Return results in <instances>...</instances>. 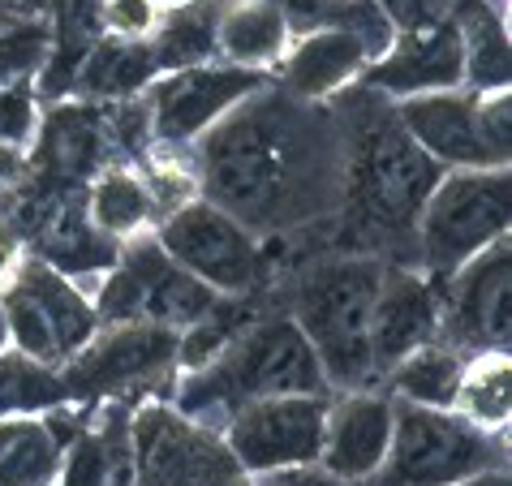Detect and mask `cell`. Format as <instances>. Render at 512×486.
I'll list each match as a JSON object with an SVG mask.
<instances>
[{"mask_svg": "<svg viewBox=\"0 0 512 486\" xmlns=\"http://www.w3.org/2000/svg\"><path fill=\"white\" fill-rule=\"evenodd\" d=\"M383 18L405 26V31H422V26L448 22V0H375Z\"/></svg>", "mask_w": 512, "mask_h": 486, "instance_id": "34", "label": "cell"}, {"mask_svg": "<svg viewBox=\"0 0 512 486\" xmlns=\"http://www.w3.org/2000/svg\"><path fill=\"white\" fill-rule=\"evenodd\" d=\"M104 121L91 108H56L44 125L39 164L56 181H82L104 160Z\"/></svg>", "mask_w": 512, "mask_h": 486, "instance_id": "21", "label": "cell"}, {"mask_svg": "<svg viewBox=\"0 0 512 486\" xmlns=\"http://www.w3.org/2000/svg\"><path fill=\"white\" fill-rule=\"evenodd\" d=\"M39 254H44L39 263H48L61 276H95L121 259L112 237L99 233L87 211H52L39 233Z\"/></svg>", "mask_w": 512, "mask_h": 486, "instance_id": "23", "label": "cell"}, {"mask_svg": "<svg viewBox=\"0 0 512 486\" xmlns=\"http://www.w3.org/2000/svg\"><path fill=\"white\" fill-rule=\"evenodd\" d=\"M478 125H482V138H487V147L500 155L508 164V91H487L478 99Z\"/></svg>", "mask_w": 512, "mask_h": 486, "instance_id": "35", "label": "cell"}, {"mask_svg": "<svg viewBox=\"0 0 512 486\" xmlns=\"http://www.w3.org/2000/svg\"><path fill=\"white\" fill-rule=\"evenodd\" d=\"M155 52L138 39H99L91 56L82 61L78 82L99 99H121L142 91L155 78Z\"/></svg>", "mask_w": 512, "mask_h": 486, "instance_id": "25", "label": "cell"}, {"mask_svg": "<svg viewBox=\"0 0 512 486\" xmlns=\"http://www.w3.org/2000/svg\"><path fill=\"white\" fill-rule=\"evenodd\" d=\"M327 375L319 366L310 340L293 319H259L241 327L237 340L216 362L194 370V379L181 388L177 413L207 418V413H233L250 400L272 396H323Z\"/></svg>", "mask_w": 512, "mask_h": 486, "instance_id": "2", "label": "cell"}, {"mask_svg": "<svg viewBox=\"0 0 512 486\" xmlns=\"http://www.w3.org/2000/svg\"><path fill=\"white\" fill-rule=\"evenodd\" d=\"M422 263L431 276H452L474 254L508 233V173L504 168H465L435 181L422 203Z\"/></svg>", "mask_w": 512, "mask_h": 486, "instance_id": "6", "label": "cell"}, {"mask_svg": "<svg viewBox=\"0 0 512 486\" xmlns=\"http://www.w3.org/2000/svg\"><path fill=\"white\" fill-rule=\"evenodd\" d=\"M160 246L177 267L216 293H250L267 276V254L254 233L207 198H190L168 216Z\"/></svg>", "mask_w": 512, "mask_h": 486, "instance_id": "8", "label": "cell"}, {"mask_svg": "<svg viewBox=\"0 0 512 486\" xmlns=\"http://www.w3.org/2000/svg\"><path fill=\"white\" fill-rule=\"evenodd\" d=\"M0 306L9 319V340H18L22 357L39 366L69 362L99 327L95 306L48 263H26Z\"/></svg>", "mask_w": 512, "mask_h": 486, "instance_id": "9", "label": "cell"}, {"mask_svg": "<svg viewBox=\"0 0 512 486\" xmlns=\"http://www.w3.org/2000/svg\"><path fill=\"white\" fill-rule=\"evenodd\" d=\"M9 345V319H5V306H0V353Z\"/></svg>", "mask_w": 512, "mask_h": 486, "instance_id": "41", "label": "cell"}, {"mask_svg": "<svg viewBox=\"0 0 512 486\" xmlns=\"http://www.w3.org/2000/svg\"><path fill=\"white\" fill-rule=\"evenodd\" d=\"M65 448L39 418H0V486H56Z\"/></svg>", "mask_w": 512, "mask_h": 486, "instance_id": "24", "label": "cell"}, {"mask_svg": "<svg viewBox=\"0 0 512 486\" xmlns=\"http://www.w3.org/2000/svg\"><path fill=\"white\" fill-rule=\"evenodd\" d=\"M44 52H48L44 26H13V31H0V87L26 82V74L44 61Z\"/></svg>", "mask_w": 512, "mask_h": 486, "instance_id": "32", "label": "cell"}, {"mask_svg": "<svg viewBox=\"0 0 512 486\" xmlns=\"http://www.w3.org/2000/svg\"><path fill=\"white\" fill-rule=\"evenodd\" d=\"M401 130L431 155L435 164H457V168H504V160L487 147L478 125V95L457 91H431V95H409L396 108Z\"/></svg>", "mask_w": 512, "mask_h": 486, "instance_id": "15", "label": "cell"}, {"mask_svg": "<svg viewBox=\"0 0 512 486\" xmlns=\"http://www.w3.org/2000/svg\"><path fill=\"white\" fill-rule=\"evenodd\" d=\"M39 0H0V13L5 9H13V13H26V9H35Z\"/></svg>", "mask_w": 512, "mask_h": 486, "instance_id": "39", "label": "cell"}, {"mask_svg": "<svg viewBox=\"0 0 512 486\" xmlns=\"http://www.w3.org/2000/svg\"><path fill=\"white\" fill-rule=\"evenodd\" d=\"M383 267L366 254H345L310 267L293 293V323L310 340L327 383L362 388L375 375L371 310L379 297Z\"/></svg>", "mask_w": 512, "mask_h": 486, "instance_id": "3", "label": "cell"}, {"mask_svg": "<svg viewBox=\"0 0 512 486\" xmlns=\"http://www.w3.org/2000/svg\"><path fill=\"white\" fill-rule=\"evenodd\" d=\"M61 486H138V452H134V422L121 405H112L87 435L74 439L65 461Z\"/></svg>", "mask_w": 512, "mask_h": 486, "instance_id": "19", "label": "cell"}, {"mask_svg": "<svg viewBox=\"0 0 512 486\" xmlns=\"http://www.w3.org/2000/svg\"><path fill=\"white\" fill-rule=\"evenodd\" d=\"M461 357L452 349L439 345H422L409 357L392 366V388L396 396H405V405H422V409H452L457 400V383H461Z\"/></svg>", "mask_w": 512, "mask_h": 486, "instance_id": "27", "label": "cell"}, {"mask_svg": "<svg viewBox=\"0 0 512 486\" xmlns=\"http://www.w3.org/2000/svg\"><path fill=\"white\" fill-rule=\"evenodd\" d=\"M99 9L91 0H61L56 5V52L44 69V82H39V91L44 95H61L78 82L82 74V61L91 56V48L99 44Z\"/></svg>", "mask_w": 512, "mask_h": 486, "instance_id": "26", "label": "cell"}, {"mask_svg": "<svg viewBox=\"0 0 512 486\" xmlns=\"http://www.w3.org/2000/svg\"><path fill=\"white\" fill-rule=\"evenodd\" d=\"M289 39V18L276 0H246L216 18V48L229 56L237 69H259L276 61Z\"/></svg>", "mask_w": 512, "mask_h": 486, "instance_id": "22", "label": "cell"}, {"mask_svg": "<svg viewBox=\"0 0 512 486\" xmlns=\"http://www.w3.org/2000/svg\"><path fill=\"white\" fill-rule=\"evenodd\" d=\"M362 65H366V48L358 39L340 31V26H327V31L306 35L293 48V56L284 61V87L297 99H319L340 91Z\"/></svg>", "mask_w": 512, "mask_h": 486, "instance_id": "20", "label": "cell"}, {"mask_svg": "<svg viewBox=\"0 0 512 486\" xmlns=\"http://www.w3.org/2000/svg\"><path fill=\"white\" fill-rule=\"evenodd\" d=\"M155 65L164 69H194L216 52V13L211 9H181L164 22L160 39H155Z\"/></svg>", "mask_w": 512, "mask_h": 486, "instance_id": "31", "label": "cell"}, {"mask_svg": "<svg viewBox=\"0 0 512 486\" xmlns=\"http://www.w3.org/2000/svg\"><path fill=\"white\" fill-rule=\"evenodd\" d=\"M508 293H512V271H508V246L495 241L482 254L465 263L457 289H452V306H448V327L461 345H478L487 349H504L508 340Z\"/></svg>", "mask_w": 512, "mask_h": 486, "instance_id": "17", "label": "cell"}, {"mask_svg": "<svg viewBox=\"0 0 512 486\" xmlns=\"http://www.w3.org/2000/svg\"><path fill=\"white\" fill-rule=\"evenodd\" d=\"M65 400V383L52 366H39L31 357L0 353V418L9 413H35Z\"/></svg>", "mask_w": 512, "mask_h": 486, "instance_id": "30", "label": "cell"}, {"mask_svg": "<svg viewBox=\"0 0 512 486\" xmlns=\"http://www.w3.org/2000/svg\"><path fill=\"white\" fill-rule=\"evenodd\" d=\"M439 327V297L435 284L418 271H383L379 297L371 310V353L375 370L396 366L414 349L431 345Z\"/></svg>", "mask_w": 512, "mask_h": 486, "instance_id": "18", "label": "cell"}, {"mask_svg": "<svg viewBox=\"0 0 512 486\" xmlns=\"http://www.w3.org/2000/svg\"><path fill=\"white\" fill-rule=\"evenodd\" d=\"M457 486H508V478L495 469V474H478V478H469V482H457Z\"/></svg>", "mask_w": 512, "mask_h": 486, "instance_id": "38", "label": "cell"}, {"mask_svg": "<svg viewBox=\"0 0 512 486\" xmlns=\"http://www.w3.org/2000/svg\"><path fill=\"white\" fill-rule=\"evenodd\" d=\"M35 91L26 82H9L0 87V142H26L35 134Z\"/></svg>", "mask_w": 512, "mask_h": 486, "instance_id": "33", "label": "cell"}, {"mask_svg": "<svg viewBox=\"0 0 512 486\" xmlns=\"http://www.w3.org/2000/svg\"><path fill=\"white\" fill-rule=\"evenodd\" d=\"M99 18H104L117 35L134 39V35H147L155 26V5H151V0H108Z\"/></svg>", "mask_w": 512, "mask_h": 486, "instance_id": "36", "label": "cell"}, {"mask_svg": "<svg viewBox=\"0 0 512 486\" xmlns=\"http://www.w3.org/2000/svg\"><path fill=\"white\" fill-rule=\"evenodd\" d=\"M138 486H250L220 439L177 409H147L134 422Z\"/></svg>", "mask_w": 512, "mask_h": 486, "instance_id": "11", "label": "cell"}, {"mask_svg": "<svg viewBox=\"0 0 512 486\" xmlns=\"http://www.w3.org/2000/svg\"><path fill=\"white\" fill-rule=\"evenodd\" d=\"M465 52L469 48L457 22H435V26H422V31H405L371 65L366 87L401 95V99L457 91L465 82Z\"/></svg>", "mask_w": 512, "mask_h": 486, "instance_id": "14", "label": "cell"}, {"mask_svg": "<svg viewBox=\"0 0 512 486\" xmlns=\"http://www.w3.org/2000/svg\"><path fill=\"white\" fill-rule=\"evenodd\" d=\"M504 465L500 439L448 409H392V443L375 486H457Z\"/></svg>", "mask_w": 512, "mask_h": 486, "instance_id": "5", "label": "cell"}, {"mask_svg": "<svg viewBox=\"0 0 512 486\" xmlns=\"http://www.w3.org/2000/svg\"><path fill=\"white\" fill-rule=\"evenodd\" d=\"M151 207H155V198H151L147 185H142L134 173H121L117 168V173H104L95 181L91 203H87V220L104 237H125V233H134V228L147 224Z\"/></svg>", "mask_w": 512, "mask_h": 486, "instance_id": "29", "label": "cell"}, {"mask_svg": "<svg viewBox=\"0 0 512 486\" xmlns=\"http://www.w3.org/2000/svg\"><path fill=\"white\" fill-rule=\"evenodd\" d=\"M392 443V405L371 392H353L327 409L319 461L336 482H366L379 474Z\"/></svg>", "mask_w": 512, "mask_h": 486, "instance_id": "16", "label": "cell"}, {"mask_svg": "<svg viewBox=\"0 0 512 486\" xmlns=\"http://www.w3.org/2000/svg\"><path fill=\"white\" fill-rule=\"evenodd\" d=\"M112 280L99 293L95 314L104 323H155V327H190L220 306V293L194 280L164 254L160 241H138L125 259L112 263Z\"/></svg>", "mask_w": 512, "mask_h": 486, "instance_id": "7", "label": "cell"}, {"mask_svg": "<svg viewBox=\"0 0 512 486\" xmlns=\"http://www.w3.org/2000/svg\"><path fill=\"white\" fill-rule=\"evenodd\" d=\"M327 405L323 396H272L229 413L224 448L246 474H280L319 461Z\"/></svg>", "mask_w": 512, "mask_h": 486, "instance_id": "10", "label": "cell"}, {"mask_svg": "<svg viewBox=\"0 0 512 486\" xmlns=\"http://www.w3.org/2000/svg\"><path fill=\"white\" fill-rule=\"evenodd\" d=\"M508 400H512V383H508V362L500 349H487L478 362H469L461 370L457 383V400L461 418H469L474 426H504L508 422Z\"/></svg>", "mask_w": 512, "mask_h": 486, "instance_id": "28", "label": "cell"}, {"mask_svg": "<svg viewBox=\"0 0 512 486\" xmlns=\"http://www.w3.org/2000/svg\"><path fill=\"white\" fill-rule=\"evenodd\" d=\"M9 259H13V241H9V233H0V271L9 267Z\"/></svg>", "mask_w": 512, "mask_h": 486, "instance_id": "40", "label": "cell"}, {"mask_svg": "<svg viewBox=\"0 0 512 486\" xmlns=\"http://www.w3.org/2000/svg\"><path fill=\"white\" fill-rule=\"evenodd\" d=\"M435 160L388 112H358L349 134V198L371 233H405L435 190Z\"/></svg>", "mask_w": 512, "mask_h": 486, "instance_id": "4", "label": "cell"}, {"mask_svg": "<svg viewBox=\"0 0 512 486\" xmlns=\"http://www.w3.org/2000/svg\"><path fill=\"white\" fill-rule=\"evenodd\" d=\"M22 173H26L22 147H13V142H0V190L13 185V181H22Z\"/></svg>", "mask_w": 512, "mask_h": 486, "instance_id": "37", "label": "cell"}, {"mask_svg": "<svg viewBox=\"0 0 512 486\" xmlns=\"http://www.w3.org/2000/svg\"><path fill=\"white\" fill-rule=\"evenodd\" d=\"M207 203L246 228L319 216L340 198V142L319 112L267 95L211 125L198 151Z\"/></svg>", "mask_w": 512, "mask_h": 486, "instance_id": "1", "label": "cell"}, {"mask_svg": "<svg viewBox=\"0 0 512 486\" xmlns=\"http://www.w3.org/2000/svg\"><path fill=\"white\" fill-rule=\"evenodd\" d=\"M259 87H263V74L237 69V65L181 69L151 99V130L168 147H181V142L207 134L224 112H233L241 99H250Z\"/></svg>", "mask_w": 512, "mask_h": 486, "instance_id": "13", "label": "cell"}, {"mask_svg": "<svg viewBox=\"0 0 512 486\" xmlns=\"http://www.w3.org/2000/svg\"><path fill=\"white\" fill-rule=\"evenodd\" d=\"M0 31H9V18H5V13H0Z\"/></svg>", "mask_w": 512, "mask_h": 486, "instance_id": "42", "label": "cell"}, {"mask_svg": "<svg viewBox=\"0 0 512 486\" xmlns=\"http://www.w3.org/2000/svg\"><path fill=\"white\" fill-rule=\"evenodd\" d=\"M177 362V332L155 323H117L99 340H87L65 366V396L95 400L130 388H151Z\"/></svg>", "mask_w": 512, "mask_h": 486, "instance_id": "12", "label": "cell"}]
</instances>
